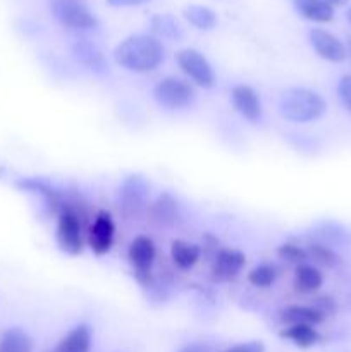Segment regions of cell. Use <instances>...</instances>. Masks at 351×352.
<instances>
[{
    "label": "cell",
    "instance_id": "obj_1",
    "mask_svg": "<svg viewBox=\"0 0 351 352\" xmlns=\"http://www.w3.org/2000/svg\"><path fill=\"white\" fill-rule=\"evenodd\" d=\"M114 57L117 64L127 71L150 72L164 60V47L157 38L134 34L117 45Z\"/></svg>",
    "mask_w": 351,
    "mask_h": 352
},
{
    "label": "cell",
    "instance_id": "obj_2",
    "mask_svg": "<svg viewBox=\"0 0 351 352\" xmlns=\"http://www.w3.org/2000/svg\"><path fill=\"white\" fill-rule=\"evenodd\" d=\"M327 109L326 100L308 88H291L279 100V113L291 122H312L320 119Z\"/></svg>",
    "mask_w": 351,
    "mask_h": 352
},
{
    "label": "cell",
    "instance_id": "obj_3",
    "mask_svg": "<svg viewBox=\"0 0 351 352\" xmlns=\"http://www.w3.org/2000/svg\"><path fill=\"white\" fill-rule=\"evenodd\" d=\"M50 10L55 19L71 30H92L96 17L83 0H50Z\"/></svg>",
    "mask_w": 351,
    "mask_h": 352
},
{
    "label": "cell",
    "instance_id": "obj_4",
    "mask_svg": "<svg viewBox=\"0 0 351 352\" xmlns=\"http://www.w3.org/2000/svg\"><path fill=\"white\" fill-rule=\"evenodd\" d=\"M153 96L158 105L165 107L169 110H179L188 107L195 98V89L184 79H179L176 76H167L160 79L153 88Z\"/></svg>",
    "mask_w": 351,
    "mask_h": 352
},
{
    "label": "cell",
    "instance_id": "obj_5",
    "mask_svg": "<svg viewBox=\"0 0 351 352\" xmlns=\"http://www.w3.org/2000/svg\"><path fill=\"white\" fill-rule=\"evenodd\" d=\"M178 64L181 71L202 88H212L215 85V72L200 52L184 48L178 54Z\"/></svg>",
    "mask_w": 351,
    "mask_h": 352
},
{
    "label": "cell",
    "instance_id": "obj_6",
    "mask_svg": "<svg viewBox=\"0 0 351 352\" xmlns=\"http://www.w3.org/2000/svg\"><path fill=\"white\" fill-rule=\"evenodd\" d=\"M57 243L61 250L71 256H76L83 250L81 223H79L78 215L69 206H65L64 212H61L58 215Z\"/></svg>",
    "mask_w": 351,
    "mask_h": 352
},
{
    "label": "cell",
    "instance_id": "obj_7",
    "mask_svg": "<svg viewBox=\"0 0 351 352\" xmlns=\"http://www.w3.org/2000/svg\"><path fill=\"white\" fill-rule=\"evenodd\" d=\"M310 41H312V47L317 52V55L326 58V60L339 64V62H343L346 58V47L330 31L322 30V28H315V30L310 31Z\"/></svg>",
    "mask_w": 351,
    "mask_h": 352
},
{
    "label": "cell",
    "instance_id": "obj_8",
    "mask_svg": "<svg viewBox=\"0 0 351 352\" xmlns=\"http://www.w3.org/2000/svg\"><path fill=\"white\" fill-rule=\"evenodd\" d=\"M114 232H116V227H114L110 215L107 212H100L93 226L89 227L88 234V243L93 253L98 254V256L109 253L114 243Z\"/></svg>",
    "mask_w": 351,
    "mask_h": 352
},
{
    "label": "cell",
    "instance_id": "obj_9",
    "mask_svg": "<svg viewBox=\"0 0 351 352\" xmlns=\"http://www.w3.org/2000/svg\"><path fill=\"white\" fill-rule=\"evenodd\" d=\"M148 186L140 175H131L126 179L120 189V199H123V210L126 215H138L145 205Z\"/></svg>",
    "mask_w": 351,
    "mask_h": 352
},
{
    "label": "cell",
    "instance_id": "obj_10",
    "mask_svg": "<svg viewBox=\"0 0 351 352\" xmlns=\"http://www.w3.org/2000/svg\"><path fill=\"white\" fill-rule=\"evenodd\" d=\"M233 105L250 122H258L262 117V102L258 93L246 85H237L233 89Z\"/></svg>",
    "mask_w": 351,
    "mask_h": 352
},
{
    "label": "cell",
    "instance_id": "obj_11",
    "mask_svg": "<svg viewBox=\"0 0 351 352\" xmlns=\"http://www.w3.org/2000/svg\"><path fill=\"white\" fill-rule=\"evenodd\" d=\"M246 263V258L237 250H220L213 261L212 274L217 282L233 280Z\"/></svg>",
    "mask_w": 351,
    "mask_h": 352
},
{
    "label": "cell",
    "instance_id": "obj_12",
    "mask_svg": "<svg viewBox=\"0 0 351 352\" xmlns=\"http://www.w3.org/2000/svg\"><path fill=\"white\" fill-rule=\"evenodd\" d=\"M155 260V246L150 237L138 236L129 246V261L134 267V275L150 274Z\"/></svg>",
    "mask_w": 351,
    "mask_h": 352
},
{
    "label": "cell",
    "instance_id": "obj_13",
    "mask_svg": "<svg viewBox=\"0 0 351 352\" xmlns=\"http://www.w3.org/2000/svg\"><path fill=\"white\" fill-rule=\"evenodd\" d=\"M279 318H281V322L288 327H295V325L315 327L326 320L319 311H315L312 306H296V305L286 306V308L281 311V315H279Z\"/></svg>",
    "mask_w": 351,
    "mask_h": 352
},
{
    "label": "cell",
    "instance_id": "obj_14",
    "mask_svg": "<svg viewBox=\"0 0 351 352\" xmlns=\"http://www.w3.org/2000/svg\"><path fill=\"white\" fill-rule=\"evenodd\" d=\"M292 3L303 17L315 23H329L334 17V7L326 0H292Z\"/></svg>",
    "mask_w": 351,
    "mask_h": 352
},
{
    "label": "cell",
    "instance_id": "obj_15",
    "mask_svg": "<svg viewBox=\"0 0 351 352\" xmlns=\"http://www.w3.org/2000/svg\"><path fill=\"white\" fill-rule=\"evenodd\" d=\"M323 275L319 268L312 265H298L295 274V289L301 294H312L317 289L322 287Z\"/></svg>",
    "mask_w": 351,
    "mask_h": 352
},
{
    "label": "cell",
    "instance_id": "obj_16",
    "mask_svg": "<svg viewBox=\"0 0 351 352\" xmlns=\"http://www.w3.org/2000/svg\"><path fill=\"white\" fill-rule=\"evenodd\" d=\"M92 346V333L88 327L79 325L67 333L57 346V352H89Z\"/></svg>",
    "mask_w": 351,
    "mask_h": 352
},
{
    "label": "cell",
    "instance_id": "obj_17",
    "mask_svg": "<svg viewBox=\"0 0 351 352\" xmlns=\"http://www.w3.org/2000/svg\"><path fill=\"white\" fill-rule=\"evenodd\" d=\"M0 352H33V340L24 330L10 329L0 339Z\"/></svg>",
    "mask_w": 351,
    "mask_h": 352
},
{
    "label": "cell",
    "instance_id": "obj_18",
    "mask_svg": "<svg viewBox=\"0 0 351 352\" xmlns=\"http://www.w3.org/2000/svg\"><path fill=\"white\" fill-rule=\"evenodd\" d=\"M171 258L179 268H191L200 258V248L186 241H172Z\"/></svg>",
    "mask_w": 351,
    "mask_h": 352
},
{
    "label": "cell",
    "instance_id": "obj_19",
    "mask_svg": "<svg viewBox=\"0 0 351 352\" xmlns=\"http://www.w3.org/2000/svg\"><path fill=\"white\" fill-rule=\"evenodd\" d=\"M184 17L198 30H212L217 24V16L212 9L203 6H189L184 9Z\"/></svg>",
    "mask_w": 351,
    "mask_h": 352
},
{
    "label": "cell",
    "instance_id": "obj_20",
    "mask_svg": "<svg viewBox=\"0 0 351 352\" xmlns=\"http://www.w3.org/2000/svg\"><path fill=\"white\" fill-rule=\"evenodd\" d=\"M153 217L157 222L164 223V226H172V223L178 222V219H179L178 203L172 199V196L162 195L160 198L155 201Z\"/></svg>",
    "mask_w": 351,
    "mask_h": 352
},
{
    "label": "cell",
    "instance_id": "obj_21",
    "mask_svg": "<svg viewBox=\"0 0 351 352\" xmlns=\"http://www.w3.org/2000/svg\"><path fill=\"white\" fill-rule=\"evenodd\" d=\"M281 336L284 337V339L292 340V342L299 347H312L313 344H317V340H319V333H317V330L310 325L288 327L286 330H282Z\"/></svg>",
    "mask_w": 351,
    "mask_h": 352
},
{
    "label": "cell",
    "instance_id": "obj_22",
    "mask_svg": "<svg viewBox=\"0 0 351 352\" xmlns=\"http://www.w3.org/2000/svg\"><path fill=\"white\" fill-rule=\"evenodd\" d=\"M306 251V258L312 260L315 265H320L323 268H334L339 265L341 258L337 256L336 251L332 248L326 246V244H310Z\"/></svg>",
    "mask_w": 351,
    "mask_h": 352
},
{
    "label": "cell",
    "instance_id": "obj_23",
    "mask_svg": "<svg viewBox=\"0 0 351 352\" xmlns=\"http://www.w3.org/2000/svg\"><path fill=\"white\" fill-rule=\"evenodd\" d=\"M151 30L160 34V36L169 38V40H179L182 36L181 26L178 24V21L172 16H167V14L155 16L151 19Z\"/></svg>",
    "mask_w": 351,
    "mask_h": 352
},
{
    "label": "cell",
    "instance_id": "obj_24",
    "mask_svg": "<svg viewBox=\"0 0 351 352\" xmlns=\"http://www.w3.org/2000/svg\"><path fill=\"white\" fill-rule=\"evenodd\" d=\"M74 54L83 64L89 65L92 69H98L103 65V57L98 50L95 48V45L86 43V41H81L74 47Z\"/></svg>",
    "mask_w": 351,
    "mask_h": 352
},
{
    "label": "cell",
    "instance_id": "obj_25",
    "mask_svg": "<svg viewBox=\"0 0 351 352\" xmlns=\"http://www.w3.org/2000/svg\"><path fill=\"white\" fill-rule=\"evenodd\" d=\"M248 280H250V284H253L255 287H270L275 280V268L270 267V265H260V267L253 268V270L248 274Z\"/></svg>",
    "mask_w": 351,
    "mask_h": 352
},
{
    "label": "cell",
    "instance_id": "obj_26",
    "mask_svg": "<svg viewBox=\"0 0 351 352\" xmlns=\"http://www.w3.org/2000/svg\"><path fill=\"white\" fill-rule=\"evenodd\" d=\"M277 254L281 260L295 265H303L308 260V258H306V251L301 250L299 246H295V244H282L277 250Z\"/></svg>",
    "mask_w": 351,
    "mask_h": 352
},
{
    "label": "cell",
    "instance_id": "obj_27",
    "mask_svg": "<svg viewBox=\"0 0 351 352\" xmlns=\"http://www.w3.org/2000/svg\"><path fill=\"white\" fill-rule=\"evenodd\" d=\"M337 95H339L344 109L351 113V74L341 78L339 85H337Z\"/></svg>",
    "mask_w": 351,
    "mask_h": 352
},
{
    "label": "cell",
    "instance_id": "obj_28",
    "mask_svg": "<svg viewBox=\"0 0 351 352\" xmlns=\"http://www.w3.org/2000/svg\"><path fill=\"white\" fill-rule=\"evenodd\" d=\"M312 308L315 309V311H319L323 318H327V316H332L334 313H336V302H334V299L329 298V296H322V298H317L315 301H313Z\"/></svg>",
    "mask_w": 351,
    "mask_h": 352
},
{
    "label": "cell",
    "instance_id": "obj_29",
    "mask_svg": "<svg viewBox=\"0 0 351 352\" xmlns=\"http://www.w3.org/2000/svg\"><path fill=\"white\" fill-rule=\"evenodd\" d=\"M222 352H264V344L262 342L237 344V346L229 347V349H226Z\"/></svg>",
    "mask_w": 351,
    "mask_h": 352
},
{
    "label": "cell",
    "instance_id": "obj_30",
    "mask_svg": "<svg viewBox=\"0 0 351 352\" xmlns=\"http://www.w3.org/2000/svg\"><path fill=\"white\" fill-rule=\"evenodd\" d=\"M147 2L148 0H107V3L112 7H136Z\"/></svg>",
    "mask_w": 351,
    "mask_h": 352
},
{
    "label": "cell",
    "instance_id": "obj_31",
    "mask_svg": "<svg viewBox=\"0 0 351 352\" xmlns=\"http://www.w3.org/2000/svg\"><path fill=\"white\" fill-rule=\"evenodd\" d=\"M179 352H210V347L205 346V344H189Z\"/></svg>",
    "mask_w": 351,
    "mask_h": 352
},
{
    "label": "cell",
    "instance_id": "obj_32",
    "mask_svg": "<svg viewBox=\"0 0 351 352\" xmlns=\"http://www.w3.org/2000/svg\"><path fill=\"white\" fill-rule=\"evenodd\" d=\"M327 3H330V6H344V3L348 2V0H326Z\"/></svg>",
    "mask_w": 351,
    "mask_h": 352
},
{
    "label": "cell",
    "instance_id": "obj_33",
    "mask_svg": "<svg viewBox=\"0 0 351 352\" xmlns=\"http://www.w3.org/2000/svg\"><path fill=\"white\" fill-rule=\"evenodd\" d=\"M348 54L351 55V36L348 38Z\"/></svg>",
    "mask_w": 351,
    "mask_h": 352
},
{
    "label": "cell",
    "instance_id": "obj_34",
    "mask_svg": "<svg viewBox=\"0 0 351 352\" xmlns=\"http://www.w3.org/2000/svg\"><path fill=\"white\" fill-rule=\"evenodd\" d=\"M346 17H348V21H350V24H351V7H350V9H348V12H346Z\"/></svg>",
    "mask_w": 351,
    "mask_h": 352
},
{
    "label": "cell",
    "instance_id": "obj_35",
    "mask_svg": "<svg viewBox=\"0 0 351 352\" xmlns=\"http://www.w3.org/2000/svg\"><path fill=\"white\" fill-rule=\"evenodd\" d=\"M50 352H57V351H50Z\"/></svg>",
    "mask_w": 351,
    "mask_h": 352
}]
</instances>
